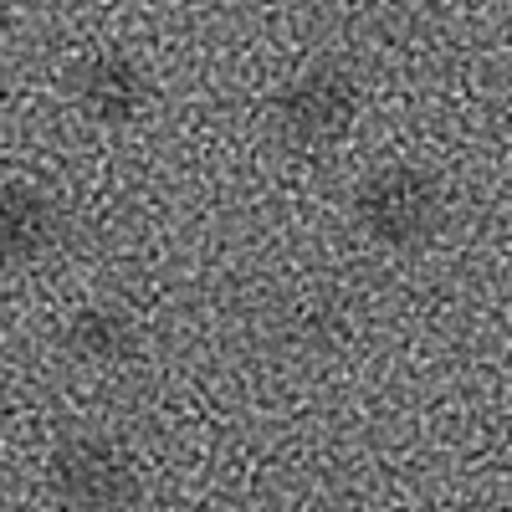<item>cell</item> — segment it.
<instances>
[{"label":"cell","mask_w":512,"mask_h":512,"mask_svg":"<svg viewBox=\"0 0 512 512\" xmlns=\"http://www.w3.org/2000/svg\"><path fill=\"white\" fill-rule=\"evenodd\" d=\"M446 221V190L420 164H374L354 185V226L384 251H415Z\"/></svg>","instance_id":"cell-1"},{"label":"cell","mask_w":512,"mask_h":512,"mask_svg":"<svg viewBox=\"0 0 512 512\" xmlns=\"http://www.w3.org/2000/svg\"><path fill=\"white\" fill-rule=\"evenodd\" d=\"M364 93L359 77L344 62H313L297 77H287L272 98V128L282 134L287 149L297 154H323L344 144L359 123Z\"/></svg>","instance_id":"cell-2"},{"label":"cell","mask_w":512,"mask_h":512,"mask_svg":"<svg viewBox=\"0 0 512 512\" xmlns=\"http://www.w3.org/2000/svg\"><path fill=\"white\" fill-rule=\"evenodd\" d=\"M47 492L62 512H128L144 492L139 456L118 436L77 431L47 461Z\"/></svg>","instance_id":"cell-3"},{"label":"cell","mask_w":512,"mask_h":512,"mask_svg":"<svg viewBox=\"0 0 512 512\" xmlns=\"http://www.w3.org/2000/svg\"><path fill=\"white\" fill-rule=\"evenodd\" d=\"M154 98L149 67L128 47H98L77 62L72 72V103L82 118H93L98 128H128L139 123Z\"/></svg>","instance_id":"cell-4"},{"label":"cell","mask_w":512,"mask_h":512,"mask_svg":"<svg viewBox=\"0 0 512 512\" xmlns=\"http://www.w3.org/2000/svg\"><path fill=\"white\" fill-rule=\"evenodd\" d=\"M62 344L88 369H118L139 354L144 328L123 303H82V308H72V318L62 328Z\"/></svg>","instance_id":"cell-5"},{"label":"cell","mask_w":512,"mask_h":512,"mask_svg":"<svg viewBox=\"0 0 512 512\" xmlns=\"http://www.w3.org/2000/svg\"><path fill=\"white\" fill-rule=\"evenodd\" d=\"M0 241H6V256L21 267L52 256L62 241V205L31 180H6V195H0Z\"/></svg>","instance_id":"cell-6"}]
</instances>
